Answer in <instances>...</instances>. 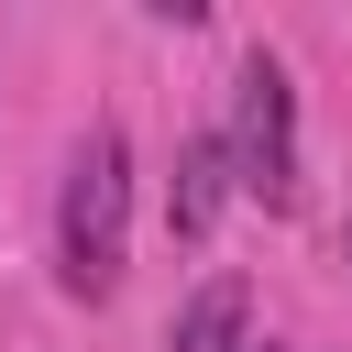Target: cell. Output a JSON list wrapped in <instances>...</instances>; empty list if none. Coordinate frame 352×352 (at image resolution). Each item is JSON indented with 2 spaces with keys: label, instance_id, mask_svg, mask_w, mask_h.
Returning <instances> with one entry per match:
<instances>
[{
  "label": "cell",
  "instance_id": "3",
  "mask_svg": "<svg viewBox=\"0 0 352 352\" xmlns=\"http://www.w3.org/2000/svg\"><path fill=\"white\" fill-rule=\"evenodd\" d=\"M220 187H231V143H176V176H165V231H176V242H209Z\"/></svg>",
  "mask_w": 352,
  "mask_h": 352
},
{
  "label": "cell",
  "instance_id": "1",
  "mask_svg": "<svg viewBox=\"0 0 352 352\" xmlns=\"http://www.w3.org/2000/svg\"><path fill=\"white\" fill-rule=\"evenodd\" d=\"M121 253H132V143L110 121H88V143L66 154V198H55V275L66 297H110L121 286Z\"/></svg>",
  "mask_w": 352,
  "mask_h": 352
},
{
  "label": "cell",
  "instance_id": "5",
  "mask_svg": "<svg viewBox=\"0 0 352 352\" xmlns=\"http://www.w3.org/2000/svg\"><path fill=\"white\" fill-rule=\"evenodd\" d=\"M253 352H275V341H253Z\"/></svg>",
  "mask_w": 352,
  "mask_h": 352
},
{
  "label": "cell",
  "instance_id": "2",
  "mask_svg": "<svg viewBox=\"0 0 352 352\" xmlns=\"http://www.w3.org/2000/svg\"><path fill=\"white\" fill-rule=\"evenodd\" d=\"M231 187H253L264 209H297V88L275 55H242L231 77Z\"/></svg>",
  "mask_w": 352,
  "mask_h": 352
},
{
  "label": "cell",
  "instance_id": "4",
  "mask_svg": "<svg viewBox=\"0 0 352 352\" xmlns=\"http://www.w3.org/2000/svg\"><path fill=\"white\" fill-rule=\"evenodd\" d=\"M165 352H253V286L242 275H209L187 308H176V341Z\"/></svg>",
  "mask_w": 352,
  "mask_h": 352
}]
</instances>
